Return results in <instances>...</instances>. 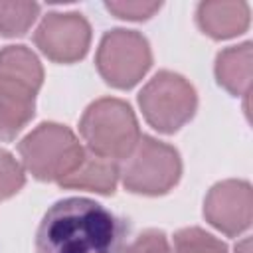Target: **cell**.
<instances>
[{
  "instance_id": "4",
  "label": "cell",
  "mask_w": 253,
  "mask_h": 253,
  "mask_svg": "<svg viewBox=\"0 0 253 253\" xmlns=\"http://www.w3.org/2000/svg\"><path fill=\"white\" fill-rule=\"evenodd\" d=\"M26 170L42 182H61L83 160L85 150L63 125L43 123L18 144Z\"/></svg>"
},
{
  "instance_id": "15",
  "label": "cell",
  "mask_w": 253,
  "mask_h": 253,
  "mask_svg": "<svg viewBox=\"0 0 253 253\" xmlns=\"http://www.w3.org/2000/svg\"><path fill=\"white\" fill-rule=\"evenodd\" d=\"M26 182L24 168L4 148H0V200H8L22 190Z\"/></svg>"
},
{
  "instance_id": "14",
  "label": "cell",
  "mask_w": 253,
  "mask_h": 253,
  "mask_svg": "<svg viewBox=\"0 0 253 253\" xmlns=\"http://www.w3.org/2000/svg\"><path fill=\"white\" fill-rule=\"evenodd\" d=\"M174 253H227V247L200 227H186L174 235Z\"/></svg>"
},
{
  "instance_id": "1",
  "label": "cell",
  "mask_w": 253,
  "mask_h": 253,
  "mask_svg": "<svg viewBox=\"0 0 253 253\" xmlns=\"http://www.w3.org/2000/svg\"><path fill=\"white\" fill-rule=\"evenodd\" d=\"M123 221L89 198H65L43 215L36 233V253H119Z\"/></svg>"
},
{
  "instance_id": "18",
  "label": "cell",
  "mask_w": 253,
  "mask_h": 253,
  "mask_svg": "<svg viewBox=\"0 0 253 253\" xmlns=\"http://www.w3.org/2000/svg\"><path fill=\"white\" fill-rule=\"evenodd\" d=\"M235 253H249V239H243V241L235 247Z\"/></svg>"
},
{
  "instance_id": "10",
  "label": "cell",
  "mask_w": 253,
  "mask_h": 253,
  "mask_svg": "<svg viewBox=\"0 0 253 253\" xmlns=\"http://www.w3.org/2000/svg\"><path fill=\"white\" fill-rule=\"evenodd\" d=\"M196 18L204 34L213 40H225L247 30L249 6L245 2H202Z\"/></svg>"
},
{
  "instance_id": "5",
  "label": "cell",
  "mask_w": 253,
  "mask_h": 253,
  "mask_svg": "<svg viewBox=\"0 0 253 253\" xmlns=\"http://www.w3.org/2000/svg\"><path fill=\"white\" fill-rule=\"evenodd\" d=\"M182 174V162L176 148L152 136H140L134 150L125 158L119 176L132 194L160 196L170 192Z\"/></svg>"
},
{
  "instance_id": "6",
  "label": "cell",
  "mask_w": 253,
  "mask_h": 253,
  "mask_svg": "<svg viewBox=\"0 0 253 253\" xmlns=\"http://www.w3.org/2000/svg\"><path fill=\"white\" fill-rule=\"evenodd\" d=\"M138 105L152 128L172 134L194 117L198 97L194 87L182 75L160 71L142 87Z\"/></svg>"
},
{
  "instance_id": "9",
  "label": "cell",
  "mask_w": 253,
  "mask_h": 253,
  "mask_svg": "<svg viewBox=\"0 0 253 253\" xmlns=\"http://www.w3.org/2000/svg\"><path fill=\"white\" fill-rule=\"evenodd\" d=\"M206 219L225 235H237L251 225L253 196L243 180H225L215 184L204 202Z\"/></svg>"
},
{
  "instance_id": "12",
  "label": "cell",
  "mask_w": 253,
  "mask_h": 253,
  "mask_svg": "<svg viewBox=\"0 0 253 253\" xmlns=\"http://www.w3.org/2000/svg\"><path fill=\"white\" fill-rule=\"evenodd\" d=\"M217 83L235 97H247L251 91V43L227 47L215 59Z\"/></svg>"
},
{
  "instance_id": "17",
  "label": "cell",
  "mask_w": 253,
  "mask_h": 253,
  "mask_svg": "<svg viewBox=\"0 0 253 253\" xmlns=\"http://www.w3.org/2000/svg\"><path fill=\"white\" fill-rule=\"evenodd\" d=\"M125 253H172V251H170L168 239L162 231L146 229L126 247Z\"/></svg>"
},
{
  "instance_id": "3",
  "label": "cell",
  "mask_w": 253,
  "mask_h": 253,
  "mask_svg": "<svg viewBox=\"0 0 253 253\" xmlns=\"http://www.w3.org/2000/svg\"><path fill=\"white\" fill-rule=\"evenodd\" d=\"M79 132L89 150L109 160H125L140 138L132 109L121 99H99L81 117Z\"/></svg>"
},
{
  "instance_id": "7",
  "label": "cell",
  "mask_w": 253,
  "mask_h": 253,
  "mask_svg": "<svg viewBox=\"0 0 253 253\" xmlns=\"http://www.w3.org/2000/svg\"><path fill=\"white\" fill-rule=\"evenodd\" d=\"M95 63L109 85L117 89H130L150 69L152 51L142 34L119 28L103 36Z\"/></svg>"
},
{
  "instance_id": "16",
  "label": "cell",
  "mask_w": 253,
  "mask_h": 253,
  "mask_svg": "<svg viewBox=\"0 0 253 253\" xmlns=\"http://www.w3.org/2000/svg\"><path fill=\"white\" fill-rule=\"evenodd\" d=\"M160 2H130V0H119V2H107L105 8L109 12H113L117 18L121 20H134V22H140V20H148L150 16H154L158 10H160Z\"/></svg>"
},
{
  "instance_id": "13",
  "label": "cell",
  "mask_w": 253,
  "mask_h": 253,
  "mask_svg": "<svg viewBox=\"0 0 253 253\" xmlns=\"http://www.w3.org/2000/svg\"><path fill=\"white\" fill-rule=\"evenodd\" d=\"M40 14L36 2H0V34L6 38L24 36Z\"/></svg>"
},
{
  "instance_id": "11",
  "label": "cell",
  "mask_w": 253,
  "mask_h": 253,
  "mask_svg": "<svg viewBox=\"0 0 253 253\" xmlns=\"http://www.w3.org/2000/svg\"><path fill=\"white\" fill-rule=\"evenodd\" d=\"M119 182V166L115 160L103 158L93 154L91 150L85 152L81 164L65 176L59 186L61 188H79V190H89L97 194H113Z\"/></svg>"
},
{
  "instance_id": "2",
  "label": "cell",
  "mask_w": 253,
  "mask_h": 253,
  "mask_svg": "<svg viewBox=\"0 0 253 253\" xmlns=\"http://www.w3.org/2000/svg\"><path fill=\"white\" fill-rule=\"evenodd\" d=\"M43 81L40 59L26 45L0 51V140L8 142L32 121Z\"/></svg>"
},
{
  "instance_id": "8",
  "label": "cell",
  "mask_w": 253,
  "mask_h": 253,
  "mask_svg": "<svg viewBox=\"0 0 253 253\" xmlns=\"http://www.w3.org/2000/svg\"><path fill=\"white\" fill-rule=\"evenodd\" d=\"M40 51L55 63H75L85 57L91 43V26L77 12L47 14L34 34Z\"/></svg>"
}]
</instances>
